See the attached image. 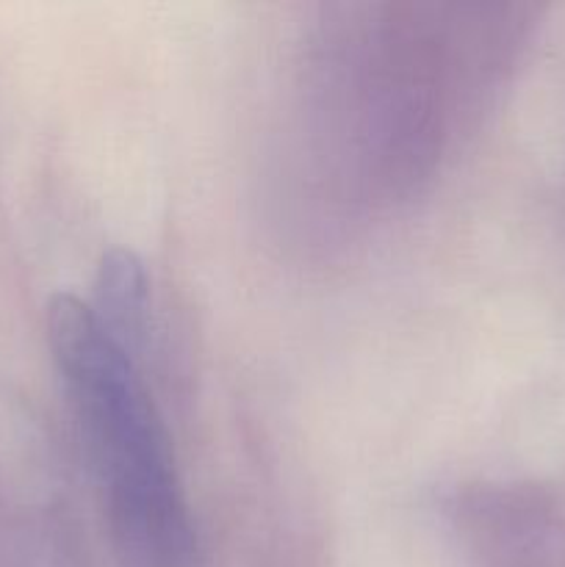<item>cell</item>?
<instances>
[{"label":"cell","mask_w":565,"mask_h":567,"mask_svg":"<svg viewBox=\"0 0 565 567\" xmlns=\"http://www.w3.org/2000/svg\"><path fill=\"white\" fill-rule=\"evenodd\" d=\"M48 341L122 548L138 567H188L194 535L170 437L133 358L100 324L92 305L72 293L50 299Z\"/></svg>","instance_id":"1"},{"label":"cell","mask_w":565,"mask_h":567,"mask_svg":"<svg viewBox=\"0 0 565 567\" xmlns=\"http://www.w3.org/2000/svg\"><path fill=\"white\" fill-rule=\"evenodd\" d=\"M150 282L142 258L133 249L114 247L100 258L94 277V316L109 330V336L136 354L147 336Z\"/></svg>","instance_id":"2"}]
</instances>
